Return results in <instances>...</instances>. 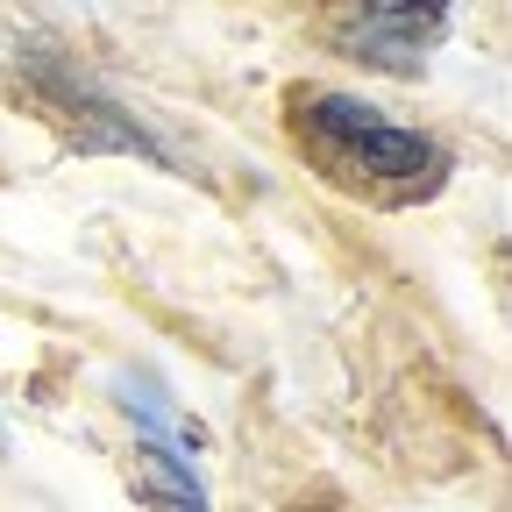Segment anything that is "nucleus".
I'll list each match as a JSON object with an SVG mask.
<instances>
[{
  "label": "nucleus",
  "instance_id": "1",
  "mask_svg": "<svg viewBox=\"0 0 512 512\" xmlns=\"http://www.w3.org/2000/svg\"><path fill=\"white\" fill-rule=\"evenodd\" d=\"M306 114H313V128H320V136L349 143V150H356V164H363V171H377V178H413L420 164H434V143L420 136V128H399V121H384L370 100H349V93H320Z\"/></svg>",
  "mask_w": 512,
  "mask_h": 512
},
{
  "label": "nucleus",
  "instance_id": "2",
  "mask_svg": "<svg viewBox=\"0 0 512 512\" xmlns=\"http://www.w3.org/2000/svg\"><path fill=\"white\" fill-rule=\"evenodd\" d=\"M441 8H413V0H384V8H363V22H356V43H363V57H377L384 72H413L420 64V50L441 36Z\"/></svg>",
  "mask_w": 512,
  "mask_h": 512
},
{
  "label": "nucleus",
  "instance_id": "3",
  "mask_svg": "<svg viewBox=\"0 0 512 512\" xmlns=\"http://www.w3.org/2000/svg\"><path fill=\"white\" fill-rule=\"evenodd\" d=\"M121 399H128V420H136L143 448H164V456H192V448L207 441L200 420H185V413L164 399V384H157V377H136V370H128V377H121Z\"/></svg>",
  "mask_w": 512,
  "mask_h": 512
},
{
  "label": "nucleus",
  "instance_id": "4",
  "mask_svg": "<svg viewBox=\"0 0 512 512\" xmlns=\"http://www.w3.org/2000/svg\"><path fill=\"white\" fill-rule=\"evenodd\" d=\"M136 484H143L150 512H207V491H200V477H192V463H185V456L143 448V463H136Z\"/></svg>",
  "mask_w": 512,
  "mask_h": 512
},
{
  "label": "nucleus",
  "instance_id": "5",
  "mask_svg": "<svg viewBox=\"0 0 512 512\" xmlns=\"http://www.w3.org/2000/svg\"><path fill=\"white\" fill-rule=\"evenodd\" d=\"M0 448H8V427H0Z\"/></svg>",
  "mask_w": 512,
  "mask_h": 512
}]
</instances>
